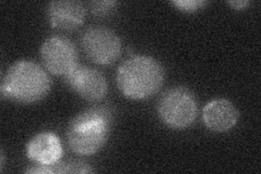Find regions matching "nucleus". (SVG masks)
<instances>
[{"label":"nucleus","mask_w":261,"mask_h":174,"mask_svg":"<svg viewBox=\"0 0 261 174\" xmlns=\"http://www.w3.org/2000/svg\"><path fill=\"white\" fill-rule=\"evenodd\" d=\"M113 114L108 107L91 108L73 118L67 128V142L77 155L98 153L110 135Z\"/></svg>","instance_id":"nucleus-1"},{"label":"nucleus","mask_w":261,"mask_h":174,"mask_svg":"<svg viewBox=\"0 0 261 174\" xmlns=\"http://www.w3.org/2000/svg\"><path fill=\"white\" fill-rule=\"evenodd\" d=\"M165 81V70L152 57L133 56L122 63L117 71V85L120 92L133 101L152 97Z\"/></svg>","instance_id":"nucleus-2"},{"label":"nucleus","mask_w":261,"mask_h":174,"mask_svg":"<svg viewBox=\"0 0 261 174\" xmlns=\"http://www.w3.org/2000/svg\"><path fill=\"white\" fill-rule=\"evenodd\" d=\"M51 88L46 71L32 60H19L7 70L2 81V96L20 104L43 101Z\"/></svg>","instance_id":"nucleus-3"},{"label":"nucleus","mask_w":261,"mask_h":174,"mask_svg":"<svg viewBox=\"0 0 261 174\" xmlns=\"http://www.w3.org/2000/svg\"><path fill=\"white\" fill-rule=\"evenodd\" d=\"M197 102L189 88L177 86L168 89L158 104L160 120L171 129L191 127L197 118Z\"/></svg>","instance_id":"nucleus-4"},{"label":"nucleus","mask_w":261,"mask_h":174,"mask_svg":"<svg viewBox=\"0 0 261 174\" xmlns=\"http://www.w3.org/2000/svg\"><path fill=\"white\" fill-rule=\"evenodd\" d=\"M82 47L88 59L97 64L107 65L120 57L122 44L112 30L105 27H92L82 36Z\"/></svg>","instance_id":"nucleus-5"},{"label":"nucleus","mask_w":261,"mask_h":174,"mask_svg":"<svg viewBox=\"0 0 261 174\" xmlns=\"http://www.w3.org/2000/svg\"><path fill=\"white\" fill-rule=\"evenodd\" d=\"M45 68L55 76H67L77 64V53L74 44L63 36L47 38L40 47Z\"/></svg>","instance_id":"nucleus-6"},{"label":"nucleus","mask_w":261,"mask_h":174,"mask_svg":"<svg viewBox=\"0 0 261 174\" xmlns=\"http://www.w3.org/2000/svg\"><path fill=\"white\" fill-rule=\"evenodd\" d=\"M64 82L81 98L89 103L101 101L108 92V83L103 74L83 64H76L64 76Z\"/></svg>","instance_id":"nucleus-7"},{"label":"nucleus","mask_w":261,"mask_h":174,"mask_svg":"<svg viewBox=\"0 0 261 174\" xmlns=\"http://www.w3.org/2000/svg\"><path fill=\"white\" fill-rule=\"evenodd\" d=\"M86 10L76 0H57L48 5L47 15L50 26L61 31H73L83 24Z\"/></svg>","instance_id":"nucleus-8"},{"label":"nucleus","mask_w":261,"mask_h":174,"mask_svg":"<svg viewBox=\"0 0 261 174\" xmlns=\"http://www.w3.org/2000/svg\"><path fill=\"white\" fill-rule=\"evenodd\" d=\"M239 120V110L230 101L224 98L208 103L202 110L205 126L216 133H225L232 130Z\"/></svg>","instance_id":"nucleus-9"},{"label":"nucleus","mask_w":261,"mask_h":174,"mask_svg":"<svg viewBox=\"0 0 261 174\" xmlns=\"http://www.w3.org/2000/svg\"><path fill=\"white\" fill-rule=\"evenodd\" d=\"M63 148L59 137L51 132H43L32 137L27 146L28 158L38 164L54 165L61 160Z\"/></svg>","instance_id":"nucleus-10"},{"label":"nucleus","mask_w":261,"mask_h":174,"mask_svg":"<svg viewBox=\"0 0 261 174\" xmlns=\"http://www.w3.org/2000/svg\"><path fill=\"white\" fill-rule=\"evenodd\" d=\"M55 173H92L91 165L83 161L58 162L53 165Z\"/></svg>","instance_id":"nucleus-11"},{"label":"nucleus","mask_w":261,"mask_h":174,"mask_svg":"<svg viewBox=\"0 0 261 174\" xmlns=\"http://www.w3.org/2000/svg\"><path fill=\"white\" fill-rule=\"evenodd\" d=\"M117 2H108V0H105V2H92L89 4V8H91L93 14L96 16H100V18L111 14L117 9Z\"/></svg>","instance_id":"nucleus-12"},{"label":"nucleus","mask_w":261,"mask_h":174,"mask_svg":"<svg viewBox=\"0 0 261 174\" xmlns=\"http://www.w3.org/2000/svg\"><path fill=\"white\" fill-rule=\"evenodd\" d=\"M171 4L176 7L179 11L186 13L199 11L207 5V3L203 2V0H176V2H171Z\"/></svg>","instance_id":"nucleus-13"},{"label":"nucleus","mask_w":261,"mask_h":174,"mask_svg":"<svg viewBox=\"0 0 261 174\" xmlns=\"http://www.w3.org/2000/svg\"><path fill=\"white\" fill-rule=\"evenodd\" d=\"M25 173L31 174H49V173H55L53 165H44V164H36L33 165V167L25 170Z\"/></svg>","instance_id":"nucleus-14"},{"label":"nucleus","mask_w":261,"mask_h":174,"mask_svg":"<svg viewBox=\"0 0 261 174\" xmlns=\"http://www.w3.org/2000/svg\"><path fill=\"white\" fill-rule=\"evenodd\" d=\"M228 5H230L233 9L243 10L246 9V7L249 6V2H247V0H235V2H228Z\"/></svg>","instance_id":"nucleus-15"},{"label":"nucleus","mask_w":261,"mask_h":174,"mask_svg":"<svg viewBox=\"0 0 261 174\" xmlns=\"http://www.w3.org/2000/svg\"><path fill=\"white\" fill-rule=\"evenodd\" d=\"M0 160H2V162H0V170L3 171L4 165H5V155H4L3 151H2V155H0Z\"/></svg>","instance_id":"nucleus-16"}]
</instances>
